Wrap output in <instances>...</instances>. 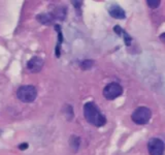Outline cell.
<instances>
[{"label": "cell", "mask_w": 165, "mask_h": 155, "mask_svg": "<svg viewBox=\"0 0 165 155\" xmlns=\"http://www.w3.org/2000/svg\"><path fill=\"white\" fill-rule=\"evenodd\" d=\"M84 116L90 124L97 126V127H100L106 123V118L102 115L99 107L94 103H87L85 104Z\"/></svg>", "instance_id": "cell-1"}, {"label": "cell", "mask_w": 165, "mask_h": 155, "mask_svg": "<svg viewBox=\"0 0 165 155\" xmlns=\"http://www.w3.org/2000/svg\"><path fill=\"white\" fill-rule=\"evenodd\" d=\"M17 96L23 103H32L37 97V90L32 85H25L18 89Z\"/></svg>", "instance_id": "cell-2"}, {"label": "cell", "mask_w": 165, "mask_h": 155, "mask_svg": "<svg viewBox=\"0 0 165 155\" xmlns=\"http://www.w3.org/2000/svg\"><path fill=\"white\" fill-rule=\"evenodd\" d=\"M152 117V112L151 110L147 107H138L137 109L134 110V112L132 113L131 118L133 122L136 123L138 125H144L150 121Z\"/></svg>", "instance_id": "cell-3"}, {"label": "cell", "mask_w": 165, "mask_h": 155, "mask_svg": "<svg viewBox=\"0 0 165 155\" xmlns=\"http://www.w3.org/2000/svg\"><path fill=\"white\" fill-rule=\"evenodd\" d=\"M122 93H123L122 86L118 83H115V82L106 85L103 89V96L109 100L116 99L117 97L121 96Z\"/></svg>", "instance_id": "cell-4"}, {"label": "cell", "mask_w": 165, "mask_h": 155, "mask_svg": "<svg viewBox=\"0 0 165 155\" xmlns=\"http://www.w3.org/2000/svg\"><path fill=\"white\" fill-rule=\"evenodd\" d=\"M148 150L151 155H163L165 150V144L162 140L153 138L148 143Z\"/></svg>", "instance_id": "cell-5"}, {"label": "cell", "mask_w": 165, "mask_h": 155, "mask_svg": "<svg viewBox=\"0 0 165 155\" xmlns=\"http://www.w3.org/2000/svg\"><path fill=\"white\" fill-rule=\"evenodd\" d=\"M43 60L40 57L34 56L27 62V69L30 72H39L43 67Z\"/></svg>", "instance_id": "cell-6"}, {"label": "cell", "mask_w": 165, "mask_h": 155, "mask_svg": "<svg viewBox=\"0 0 165 155\" xmlns=\"http://www.w3.org/2000/svg\"><path fill=\"white\" fill-rule=\"evenodd\" d=\"M109 12L113 18L118 19V20H122V19H125V17H126L125 11H124L121 6H119L118 4L110 5V7L109 9Z\"/></svg>", "instance_id": "cell-7"}, {"label": "cell", "mask_w": 165, "mask_h": 155, "mask_svg": "<svg viewBox=\"0 0 165 155\" xmlns=\"http://www.w3.org/2000/svg\"><path fill=\"white\" fill-rule=\"evenodd\" d=\"M37 20L41 24H51V22L53 20V17L50 14H41L39 16H37Z\"/></svg>", "instance_id": "cell-8"}, {"label": "cell", "mask_w": 165, "mask_h": 155, "mask_svg": "<svg viewBox=\"0 0 165 155\" xmlns=\"http://www.w3.org/2000/svg\"><path fill=\"white\" fill-rule=\"evenodd\" d=\"M70 147L74 148V152H77L78 149V146H80V138L75 137V135H72L70 138Z\"/></svg>", "instance_id": "cell-9"}, {"label": "cell", "mask_w": 165, "mask_h": 155, "mask_svg": "<svg viewBox=\"0 0 165 155\" xmlns=\"http://www.w3.org/2000/svg\"><path fill=\"white\" fill-rule=\"evenodd\" d=\"M93 65H94L93 60H85V61H82L81 63V68L82 71H88V69H90Z\"/></svg>", "instance_id": "cell-10"}, {"label": "cell", "mask_w": 165, "mask_h": 155, "mask_svg": "<svg viewBox=\"0 0 165 155\" xmlns=\"http://www.w3.org/2000/svg\"><path fill=\"white\" fill-rule=\"evenodd\" d=\"M160 0H147V4L151 8H157L160 5Z\"/></svg>", "instance_id": "cell-11"}, {"label": "cell", "mask_w": 165, "mask_h": 155, "mask_svg": "<svg viewBox=\"0 0 165 155\" xmlns=\"http://www.w3.org/2000/svg\"><path fill=\"white\" fill-rule=\"evenodd\" d=\"M123 36H124V40H125V45L126 46H130V43H131V36L129 35L128 33L126 32V31H124L123 32Z\"/></svg>", "instance_id": "cell-12"}, {"label": "cell", "mask_w": 165, "mask_h": 155, "mask_svg": "<svg viewBox=\"0 0 165 155\" xmlns=\"http://www.w3.org/2000/svg\"><path fill=\"white\" fill-rule=\"evenodd\" d=\"M114 30H115V32L118 34V35H123V32H124V29L121 27V26H119V25H117V26H115V28H114Z\"/></svg>", "instance_id": "cell-13"}, {"label": "cell", "mask_w": 165, "mask_h": 155, "mask_svg": "<svg viewBox=\"0 0 165 155\" xmlns=\"http://www.w3.org/2000/svg\"><path fill=\"white\" fill-rule=\"evenodd\" d=\"M19 149L20 150H26L28 149V147H29V145H28L27 143H23V144H21V145H19Z\"/></svg>", "instance_id": "cell-14"}, {"label": "cell", "mask_w": 165, "mask_h": 155, "mask_svg": "<svg viewBox=\"0 0 165 155\" xmlns=\"http://www.w3.org/2000/svg\"><path fill=\"white\" fill-rule=\"evenodd\" d=\"M159 37H160V39L162 40L163 43H165V33H162V34H161V35H160Z\"/></svg>", "instance_id": "cell-15"}]
</instances>
